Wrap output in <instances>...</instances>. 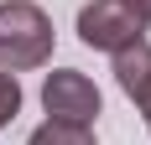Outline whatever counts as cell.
Wrapping results in <instances>:
<instances>
[{"label":"cell","instance_id":"1","mask_svg":"<svg viewBox=\"0 0 151 145\" xmlns=\"http://www.w3.org/2000/svg\"><path fill=\"white\" fill-rule=\"evenodd\" d=\"M52 57V16L37 0L0 5V72H31Z\"/></svg>","mask_w":151,"mask_h":145},{"label":"cell","instance_id":"2","mask_svg":"<svg viewBox=\"0 0 151 145\" xmlns=\"http://www.w3.org/2000/svg\"><path fill=\"white\" fill-rule=\"evenodd\" d=\"M146 16L130 5V0H89L78 11V42L94 47V52H125V47L146 42Z\"/></svg>","mask_w":151,"mask_h":145},{"label":"cell","instance_id":"3","mask_svg":"<svg viewBox=\"0 0 151 145\" xmlns=\"http://www.w3.org/2000/svg\"><path fill=\"white\" fill-rule=\"evenodd\" d=\"M42 109H47V119H68V124H89L94 130L104 99H99V88H94L89 72L58 68V72H47V83H42Z\"/></svg>","mask_w":151,"mask_h":145},{"label":"cell","instance_id":"4","mask_svg":"<svg viewBox=\"0 0 151 145\" xmlns=\"http://www.w3.org/2000/svg\"><path fill=\"white\" fill-rule=\"evenodd\" d=\"M115 83L151 124V42H136L125 52H115Z\"/></svg>","mask_w":151,"mask_h":145},{"label":"cell","instance_id":"5","mask_svg":"<svg viewBox=\"0 0 151 145\" xmlns=\"http://www.w3.org/2000/svg\"><path fill=\"white\" fill-rule=\"evenodd\" d=\"M26 145H94V130L89 124H68V119H42Z\"/></svg>","mask_w":151,"mask_h":145},{"label":"cell","instance_id":"6","mask_svg":"<svg viewBox=\"0 0 151 145\" xmlns=\"http://www.w3.org/2000/svg\"><path fill=\"white\" fill-rule=\"evenodd\" d=\"M21 114V83H16V72H0V130Z\"/></svg>","mask_w":151,"mask_h":145},{"label":"cell","instance_id":"7","mask_svg":"<svg viewBox=\"0 0 151 145\" xmlns=\"http://www.w3.org/2000/svg\"><path fill=\"white\" fill-rule=\"evenodd\" d=\"M130 5H136V11H141V16L151 21V0H130Z\"/></svg>","mask_w":151,"mask_h":145},{"label":"cell","instance_id":"8","mask_svg":"<svg viewBox=\"0 0 151 145\" xmlns=\"http://www.w3.org/2000/svg\"><path fill=\"white\" fill-rule=\"evenodd\" d=\"M146 130H151V124H146Z\"/></svg>","mask_w":151,"mask_h":145}]
</instances>
